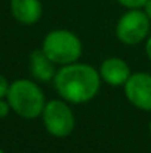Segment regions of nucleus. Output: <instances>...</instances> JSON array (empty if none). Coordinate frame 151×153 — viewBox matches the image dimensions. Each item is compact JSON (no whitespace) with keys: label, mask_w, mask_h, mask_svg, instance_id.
Returning <instances> with one entry per match:
<instances>
[{"label":"nucleus","mask_w":151,"mask_h":153,"mask_svg":"<svg viewBox=\"0 0 151 153\" xmlns=\"http://www.w3.org/2000/svg\"><path fill=\"white\" fill-rule=\"evenodd\" d=\"M10 12L18 22L31 25L42 18L43 7L40 0H10Z\"/></svg>","instance_id":"6e6552de"},{"label":"nucleus","mask_w":151,"mask_h":153,"mask_svg":"<svg viewBox=\"0 0 151 153\" xmlns=\"http://www.w3.org/2000/svg\"><path fill=\"white\" fill-rule=\"evenodd\" d=\"M56 64L43 52V49H36L30 55V71L31 76L40 82H50L56 74Z\"/></svg>","instance_id":"1a4fd4ad"},{"label":"nucleus","mask_w":151,"mask_h":153,"mask_svg":"<svg viewBox=\"0 0 151 153\" xmlns=\"http://www.w3.org/2000/svg\"><path fill=\"white\" fill-rule=\"evenodd\" d=\"M0 153H3V150H1V149H0Z\"/></svg>","instance_id":"dca6fc26"},{"label":"nucleus","mask_w":151,"mask_h":153,"mask_svg":"<svg viewBox=\"0 0 151 153\" xmlns=\"http://www.w3.org/2000/svg\"><path fill=\"white\" fill-rule=\"evenodd\" d=\"M126 9H141L145 6L147 0H117Z\"/></svg>","instance_id":"9d476101"},{"label":"nucleus","mask_w":151,"mask_h":153,"mask_svg":"<svg viewBox=\"0 0 151 153\" xmlns=\"http://www.w3.org/2000/svg\"><path fill=\"white\" fill-rule=\"evenodd\" d=\"M9 110H12L10 108V104H9V101L6 100H0V119H3V117H6L7 116V113H9Z\"/></svg>","instance_id":"f8f14e48"},{"label":"nucleus","mask_w":151,"mask_h":153,"mask_svg":"<svg viewBox=\"0 0 151 153\" xmlns=\"http://www.w3.org/2000/svg\"><path fill=\"white\" fill-rule=\"evenodd\" d=\"M6 100L10 108L24 119H36L42 116L46 105L45 94L42 89L28 79H18L10 83Z\"/></svg>","instance_id":"f03ea898"},{"label":"nucleus","mask_w":151,"mask_h":153,"mask_svg":"<svg viewBox=\"0 0 151 153\" xmlns=\"http://www.w3.org/2000/svg\"><path fill=\"white\" fill-rule=\"evenodd\" d=\"M99 71L86 62L62 65L53 79L56 92L70 104H83L96 97L101 88Z\"/></svg>","instance_id":"f257e3e1"},{"label":"nucleus","mask_w":151,"mask_h":153,"mask_svg":"<svg viewBox=\"0 0 151 153\" xmlns=\"http://www.w3.org/2000/svg\"><path fill=\"white\" fill-rule=\"evenodd\" d=\"M148 129H150V134H151V122H150V126H148Z\"/></svg>","instance_id":"2eb2a0df"},{"label":"nucleus","mask_w":151,"mask_h":153,"mask_svg":"<svg viewBox=\"0 0 151 153\" xmlns=\"http://www.w3.org/2000/svg\"><path fill=\"white\" fill-rule=\"evenodd\" d=\"M151 19L145 10L141 9H127L116 25L117 39L127 46H135L144 42L150 33Z\"/></svg>","instance_id":"20e7f679"},{"label":"nucleus","mask_w":151,"mask_h":153,"mask_svg":"<svg viewBox=\"0 0 151 153\" xmlns=\"http://www.w3.org/2000/svg\"><path fill=\"white\" fill-rule=\"evenodd\" d=\"M42 117H43L46 131L56 138L68 137L76 126V119H74L73 110H71L70 104L62 98L50 100L46 102Z\"/></svg>","instance_id":"39448f33"},{"label":"nucleus","mask_w":151,"mask_h":153,"mask_svg":"<svg viewBox=\"0 0 151 153\" xmlns=\"http://www.w3.org/2000/svg\"><path fill=\"white\" fill-rule=\"evenodd\" d=\"M145 53H147L148 59L151 61V36L147 39V43H145Z\"/></svg>","instance_id":"ddd939ff"},{"label":"nucleus","mask_w":151,"mask_h":153,"mask_svg":"<svg viewBox=\"0 0 151 153\" xmlns=\"http://www.w3.org/2000/svg\"><path fill=\"white\" fill-rule=\"evenodd\" d=\"M98 71H99L101 79L111 86H124V83L132 76L129 64L124 59L117 58V56L104 59L101 62Z\"/></svg>","instance_id":"0eeeda50"},{"label":"nucleus","mask_w":151,"mask_h":153,"mask_svg":"<svg viewBox=\"0 0 151 153\" xmlns=\"http://www.w3.org/2000/svg\"><path fill=\"white\" fill-rule=\"evenodd\" d=\"M43 52L49 56L55 64L67 65L76 62L82 52L83 45L77 34L70 30H52L46 34L42 45Z\"/></svg>","instance_id":"7ed1b4c3"},{"label":"nucleus","mask_w":151,"mask_h":153,"mask_svg":"<svg viewBox=\"0 0 151 153\" xmlns=\"http://www.w3.org/2000/svg\"><path fill=\"white\" fill-rule=\"evenodd\" d=\"M124 95L136 108L151 111V74L133 73L124 83Z\"/></svg>","instance_id":"423d86ee"},{"label":"nucleus","mask_w":151,"mask_h":153,"mask_svg":"<svg viewBox=\"0 0 151 153\" xmlns=\"http://www.w3.org/2000/svg\"><path fill=\"white\" fill-rule=\"evenodd\" d=\"M9 86H10V83L6 80V77H4V76H1V74H0V100H1V98H4V97L7 95Z\"/></svg>","instance_id":"9b49d317"},{"label":"nucleus","mask_w":151,"mask_h":153,"mask_svg":"<svg viewBox=\"0 0 151 153\" xmlns=\"http://www.w3.org/2000/svg\"><path fill=\"white\" fill-rule=\"evenodd\" d=\"M144 10H145V13L148 15V18L151 19V0H147V3L144 6Z\"/></svg>","instance_id":"4468645a"}]
</instances>
